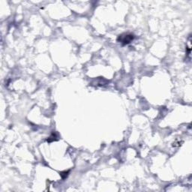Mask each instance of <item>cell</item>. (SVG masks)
Instances as JSON below:
<instances>
[{"label": "cell", "mask_w": 192, "mask_h": 192, "mask_svg": "<svg viewBox=\"0 0 192 192\" xmlns=\"http://www.w3.org/2000/svg\"><path fill=\"white\" fill-rule=\"evenodd\" d=\"M58 140V135L56 132H53V133L51 134L50 136L48 137L47 139V142L48 143H52L53 141H56Z\"/></svg>", "instance_id": "7a4b0ae2"}, {"label": "cell", "mask_w": 192, "mask_h": 192, "mask_svg": "<svg viewBox=\"0 0 192 192\" xmlns=\"http://www.w3.org/2000/svg\"><path fill=\"white\" fill-rule=\"evenodd\" d=\"M134 38V35L132 34H129V33H125L118 37L117 38V41L120 42L122 45H126L130 44Z\"/></svg>", "instance_id": "6da1fadb"}]
</instances>
